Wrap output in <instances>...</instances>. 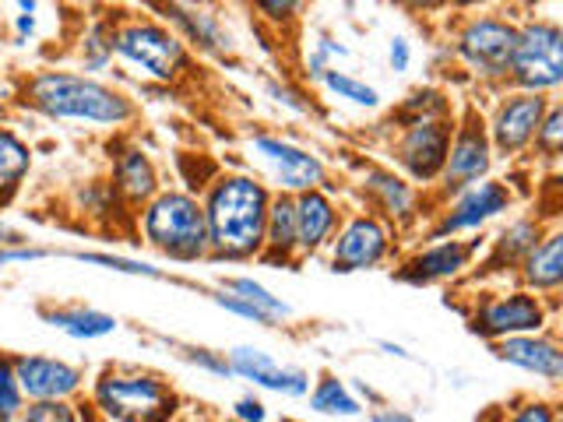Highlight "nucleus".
Here are the masks:
<instances>
[{
	"instance_id": "nucleus-1",
	"label": "nucleus",
	"mask_w": 563,
	"mask_h": 422,
	"mask_svg": "<svg viewBox=\"0 0 563 422\" xmlns=\"http://www.w3.org/2000/svg\"><path fill=\"white\" fill-rule=\"evenodd\" d=\"M268 193L246 176H225L211 187L205 208L208 243H216L222 254H254L264 243V222H268Z\"/></svg>"
},
{
	"instance_id": "nucleus-2",
	"label": "nucleus",
	"mask_w": 563,
	"mask_h": 422,
	"mask_svg": "<svg viewBox=\"0 0 563 422\" xmlns=\"http://www.w3.org/2000/svg\"><path fill=\"white\" fill-rule=\"evenodd\" d=\"M29 99L40 113L53 120H88V123H123L131 102L113 88L78 75H40L29 85Z\"/></svg>"
},
{
	"instance_id": "nucleus-3",
	"label": "nucleus",
	"mask_w": 563,
	"mask_h": 422,
	"mask_svg": "<svg viewBox=\"0 0 563 422\" xmlns=\"http://www.w3.org/2000/svg\"><path fill=\"white\" fill-rule=\"evenodd\" d=\"M145 236L152 246L166 251L176 260H194L208 246L205 208L187 193H163L145 211Z\"/></svg>"
},
{
	"instance_id": "nucleus-4",
	"label": "nucleus",
	"mask_w": 563,
	"mask_h": 422,
	"mask_svg": "<svg viewBox=\"0 0 563 422\" xmlns=\"http://www.w3.org/2000/svg\"><path fill=\"white\" fill-rule=\"evenodd\" d=\"M96 398L99 409L117 422H166L176 404L152 377H102Z\"/></svg>"
},
{
	"instance_id": "nucleus-5",
	"label": "nucleus",
	"mask_w": 563,
	"mask_h": 422,
	"mask_svg": "<svg viewBox=\"0 0 563 422\" xmlns=\"http://www.w3.org/2000/svg\"><path fill=\"white\" fill-rule=\"evenodd\" d=\"M510 70H515V78L525 88H532V92L560 85V78H563V32L550 22L525 25L515 40Z\"/></svg>"
},
{
	"instance_id": "nucleus-6",
	"label": "nucleus",
	"mask_w": 563,
	"mask_h": 422,
	"mask_svg": "<svg viewBox=\"0 0 563 422\" xmlns=\"http://www.w3.org/2000/svg\"><path fill=\"white\" fill-rule=\"evenodd\" d=\"M113 49L123 60L137 64L141 70H148L152 78H176L184 67V46L173 32L158 29V25H128L120 35Z\"/></svg>"
},
{
	"instance_id": "nucleus-7",
	"label": "nucleus",
	"mask_w": 563,
	"mask_h": 422,
	"mask_svg": "<svg viewBox=\"0 0 563 422\" xmlns=\"http://www.w3.org/2000/svg\"><path fill=\"white\" fill-rule=\"evenodd\" d=\"M515 40H518V29H510L507 22H497V18H479V22H472L462 32L457 49H462V57L479 70V75L500 78L510 70Z\"/></svg>"
},
{
	"instance_id": "nucleus-8",
	"label": "nucleus",
	"mask_w": 563,
	"mask_h": 422,
	"mask_svg": "<svg viewBox=\"0 0 563 422\" xmlns=\"http://www.w3.org/2000/svg\"><path fill=\"white\" fill-rule=\"evenodd\" d=\"M14 366V380L18 391L35 398V401H64L70 391H78L81 374L75 366H67L60 359H46V356H22Z\"/></svg>"
},
{
	"instance_id": "nucleus-9",
	"label": "nucleus",
	"mask_w": 563,
	"mask_h": 422,
	"mask_svg": "<svg viewBox=\"0 0 563 422\" xmlns=\"http://www.w3.org/2000/svg\"><path fill=\"white\" fill-rule=\"evenodd\" d=\"M448 148H451V131L444 120H422V123H412V131L405 134L401 141V166L409 169L416 180H433V176L444 169V158H448Z\"/></svg>"
},
{
	"instance_id": "nucleus-10",
	"label": "nucleus",
	"mask_w": 563,
	"mask_h": 422,
	"mask_svg": "<svg viewBox=\"0 0 563 422\" xmlns=\"http://www.w3.org/2000/svg\"><path fill=\"white\" fill-rule=\"evenodd\" d=\"M229 369L246 380H254L261 387H268V391H282V395H307V374L303 369H286V366H278L268 352H261V348H233L229 352Z\"/></svg>"
},
{
	"instance_id": "nucleus-11",
	"label": "nucleus",
	"mask_w": 563,
	"mask_h": 422,
	"mask_svg": "<svg viewBox=\"0 0 563 422\" xmlns=\"http://www.w3.org/2000/svg\"><path fill=\"white\" fill-rule=\"evenodd\" d=\"M254 148L268 158V163L275 166L278 180L286 190H313L317 184L324 180V166L317 163V158L303 148L289 145V141H278V137H257Z\"/></svg>"
},
{
	"instance_id": "nucleus-12",
	"label": "nucleus",
	"mask_w": 563,
	"mask_h": 422,
	"mask_svg": "<svg viewBox=\"0 0 563 422\" xmlns=\"http://www.w3.org/2000/svg\"><path fill=\"white\" fill-rule=\"evenodd\" d=\"M539 327H542V307H539V299L525 292L493 299V303L483 307V313L475 316V331L507 334V338H515V334H525V331H539Z\"/></svg>"
},
{
	"instance_id": "nucleus-13",
	"label": "nucleus",
	"mask_w": 563,
	"mask_h": 422,
	"mask_svg": "<svg viewBox=\"0 0 563 422\" xmlns=\"http://www.w3.org/2000/svg\"><path fill=\"white\" fill-rule=\"evenodd\" d=\"M545 116V102L539 96H510L493 120V141L500 152H518L521 145L532 141L539 123Z\"/></svg>"
},
{
	"instance_id": "nucleus-14",
	"label": "nucleus",
	"mask_w": 563,
	"mask_h": 422,
	"mask_svg": "<svg viewBox=\"0 0 563 422\" xmlns=\"http://www.w3.org/2000/svg\"><path fill=\"white\" fill-rule=\"evenodd\" d=\"M387 251V233L380 229V222L374 219H352L342 236L339 246H334V271H360L377 264Z\"/></svg>"
},
{
	"instance_id": "nucleus-15",
	"label": "nucleus",
	"mask_w": 563,
	"mask_h": 422,
	"mask_svg": "<svg viewBox=\"0 0 563 422\" xmlns=\"http://www.w3.org/2000/svg\"><path fill=\"white\" fill-rule=\"evenodd\" d=\"M507 190L500 184H479L462 193V201H457L451 208V215L440 222L437 236H448V233H457V229H475L489 222L493 215H500V211L507 208Z\"/></svg>"
},
{
	"instance_id": "nucleus-16",
	"label": "nucleus",
	"mask_w": 563,
	"mask_h": 422,
	"mask_svg": "<svg viewBox=\"0 0 563 422\" xmlns=\"http://www.w3.org/2000/svg\"><path fill=\"white\" fill-rule=\"evenodd\" d=\"M486 169H489V141L479 127H475V123H468V127L457 134L454 145L448 148V158H444L448 184L468 187V184L479 180Z\"/></svg>"
},
{
	"instance_id": "nucleus-17",
	"label": "nucleus",
	"mask_w": 563,
	"mask_h": 422,
	"mask_svg": "<svg viewBox=\"0 0 563 422\" xmlns=\"http://www.w3.org/2000/svg\"><path fill=\"white\" fill-rule=\"evenodd\" d=\"M497 356L515 363L521 369H532V374L545 377V380H560L563 374V356L553 342L545 338H528V334H515V338H504L497 345Z\"/></svg>"
},
{
	"instance_id": "nucleus-18",
	"label": "nucleus",
	"mask_w": 563,
	"mask_h": 422,
	"mask_svg": "<svg viewBox=\"0 0 563 422\" xmlns=\"http://www.w3.org/2000/svg\"><path fill=\"white\" fill-rule=\"evenodd\" d=\"M468 257H472V246H462V243H437L433 251L419 254L409 268L401 271L405 281H416V286H427V281H440V278H451L462 268H468Z\"/></svg>"
},
{
	"instance_id": "nucleus-19",
	"label": "nucleus",
	"mask_w": 563,
	"mask_h": 422,
	"mask_svg": "<svg viewBox=\"0 0 563 422\" xmlns=\"http://www.w3.org/2000/svg\"><path fill=\"white\" fill-rule=\"evenodd\" d=\"M292 208H296V243L303 246V251H317L334 229L331 201L317 190H303L299 201H292Z\"/></svg>"
},
{
	"instance_id": "nucleus-20",
	"label": "nucleus",
	"mask_w": 563,
	"mask_h": 422,
	"mask_svg": "<svg viewBox=\"0 0 563 422\" xmlns=\"http://www.w3.org/2000/svg\"><path fill=\"white\" fill-rule=\"evenodd\" d=\"M525 275L536 289H556L560 286V278H563V236L560 233L545 236L542 246H536V251L528 254Z\"/></svg>"
},
{
	"instance_id": "nucleus-21",
	"label": "nucleus",
	"mask_w": 563,
	"mask_h": 422,
	"mask_svg": "<svg viewBox=\"0 0 563 422\" xmlns=\"http://www.w3.org/2000/svg\"><path fill=\"white\" fill-rule=\"evenodd\" d=\"M46 321L53 327H60L70 338H102V334H113L117 321L110 313H99V310H53L46 313Z\"/></svg>"
},
{
	"instance_id": "nucleus-22",
	"label": "nucleus",
	"mask_w": 563,
	"mask_h": 422,
	"mask_svg": "<svg viewBox=\"0 0 563 422\" xmlns=\"http://www.w3.org/2000/svg\"><path fill=\"white\" fill-rule=\"evenodd\" d=\"M29 166H32V155L22 145V137L11 134L8 127H0V198H8V193L22 184Z\"/></svg>"
},
{
	"instance_id": "nucleus-23",
	"label": "nucleus",
	"mask_w": 563,
	"mask_h": 422,
	"mask_svg": "<svg viewBox=\"0 0 563 422\" xmlns=\"http://www.w3.org/2000/svg\"><path fill=\"white\" fill-rule=\"evenodd\" d=\"M117 187L128 193V198L141 201L148 198V193L155 190V169L152 163L141 152H128L117 163Z\"/></svg>"
},
{
	"instance_id": "nucleus-24",
	"label": "nucleus",
	"mask_w": 563,
	"mask_h": 422,
	"mask_svg": "<svg viewBox=\"0 0 563 422\" xmlns=\"http://www.w3.org/2000/svg\"><path fill=\"white\" fill-rule=\"evenodd\" d=\"M264 240H268L275 251H292L296 246V208L289 198H278L268 204V222H264Z\"/></svg>"
},
{
	"instance_id": "nucleus-25",
	"label": "nucleus",
	"mask_w": 563,
	"mask_h": 422,
	"mask_svg": "<svg viewBox=\"0 0 563 422\" xmlns=\"http://www.w3.org/2000/svg\"><path fill=\"white\" fill-rule=\"evenodd\" d=\"M366 190L374 193V198L384 204V211H391V215H405V211L412 208V190L409 184H401L398 176L391 173H369L366 176Z\"/></svg>"
},
{
	"instance_id": "nucleus-26",
	"label": "nucleus",
	"mask_w": 563,
	"mask_h": 422,
	"mask_svg": "<svg viewBox=\"0 0 563 422\" xmlns=\"http://www.w3.org/2000/svg\"><path fill=\"white\" fill-rule=\"evenodd\" d=\"M310 404L317 412H328V415H356L360 412V401L349 395V387L334 377H324L321 387L313 391Z\"/></svg>"
},
{
	"instance_id": "nucleus-27",
	"label": "nucleus",
	"mask_w": 563,
	"mask_h": 422,
	"mask_svg": "<svg viewBox=\"0 0 563 422\" xmlns=\"http://www.w3.org/2000/svg\"><path fill=\"white\" fill-rule=\"evenodd\" d=\"M229 289H233L243 303H251V307H257L264 316H272V321H278V316H289V303H282L278 296H272L268 289L261 286V281H254V278H233L229 281Z\"/></svg>"
},
{
	"instance_id": "nucleus-28",
	"label": "nucleus",
	"mask_w": 563,
	"mask_h": 422,
	"mask_svg": "<svg viewBox=\"0 0 563 422\" xmlns=\"http://www.w3.org/2000/svg\"><path fill=\"white\" fill-rule=\"evenodd\" d=\"M324 85L331 88V92H339V99H349V102H356V106H377V88H369L366 81H356V78H349L342 75V70H324Z\"/></svg>"
},
{
	"instance_id": "nucleus-29",
	"label": "nucleus",
	"mask_w": 563,
	"mask_h": 422,
	"mask_svg": "<svg viewBox=\"0 0 563 422\" xmlns=\"http://www.w3.org/2000/svg\"><path fill=\"white\" fill-rule=\"evenodd\" d=\"M173 18L180 22L194 40H198L201 46H208V49H219L225 40H222V32H219V25H216V18L211 14H190V11H184V8H173Z\"/></svg>"
},
{
	"instance_id": "nucleus-30",
	"label": "nucleus",
	"mask_w": 563,
	"mask_h": 422,
	"mask_svg": "<svg viewBox=\"0 0 563 422\" xmlns=\"http://www.w3.org/2000/svg\"><path fill=\"white\" fill-rule=\"evenodd\" d=\"M85 264H99L106 271H120V275H145V278H158V268L145 260H131V257H117V254H75Z\"/></svg>"
},
{
	"instance_id": "nucleus-31",
	"label": "nucleus",
	"mask_w": 563,
	"mask_h": 422,
	"mask_svg": "<svg viewBox=\"0 0 563 422\" xmlns=\"http://www.w3.org/2000/svg\"><path fill=\"white\" fill-rule=\"evenodd\" d=\"M532 251H536V225L532 222L510 225L500 236V257H507V260H515L521 254H532Z\"/></svg>"
},
{
	"instance_id": "nucleus-32",
	"label": "nucleus",
	"mask_w": 563,
	"mask_h": 422,
	"mask_svg": "<svg viewBox=\"0 0 563 422\" xmlns=\"http://www.w3.org/2000/svg\"><path fill=\"white\" fill-rule=\"evenodd\" d=\"M18 409H22V391H18L14 366L0 356V422H11Z\"/></svg>"
},
{
	"instance_id": "nucleus-33",
	"label": "nucleus",
	"mask_w": 563,
	"mask_h": 422,
	"mask_svg": "<svg viewBox=\"0 0 563 422\" xmlns=\"http://www.w3.org/2000/svg\"><path fill=\"white\" fill-rule=\"evenodd\" d=\"M22 422H78L67 401H35Z\"/></svg>"
},
{
	"instance_id": "nucleus-34",
	"label": "nucleus",
	"mask_w": 563,
	"mask_h": 422,
	"mask_svg": "<svg viewBox=\"0 0 563 422\" xmlns=\"http://www.w3.org/2000/svg\"><path fill=\"white\" fill-rule=\"evenodd\" d=\"M536 134H539V141H542V148H545V152H556L560 137H563V113L556 110V106L542 116V123H539V131H536Z\"/></svg>"
},
{
	"instance_id": "nucleus-35",
	"label": "nucleus",
	"mask_w": 563,
	"mask_h": 422,
	"mask_svg": "<svg viewBox=\"0 0 563 422\" xmlns=\"http://www.w3.org/2000/svg\"><path fill=\"white\" fill-rule=\"evenodd\" d=\"M85 49H92V57L85 60V67H92V70H99L106 60H110V53H113V43H106V29L102 25H96L92 32H88V43H85Z\"/></svg>"
},
{
	"instance_id": "nucleus-36",
	"label": "nucleus",
	"mask_w": 563,
	"mask_h": 422,
	"mask_svg": "<svg viewBox=\"0 0 563 422\" xmlns=\"http://www.w3.org/2000/svg\"><path fill=\"white\" fill-rule=\"evenodd\" d=\"M216 303L222 307V310H229V313H240V316H251V321H257V324H272V316H264L257 307H251V303H243L240 296H216Z\"/></svg>"
},
{
	"instance_id": "nucleus-37",
	"label": "nucleus",
	"mask_w": 563,
	"mask_h": 422,
	"mask_svg": "<svg viewBox=\"0 0 563 422\" xmlns=\"http://www.w3.org/2000/svg\"><path fill=\"white\" fill-rule=\"evenodd\" d=\"M190 363H198V366H205V369H211V374H233V369H229V363L225 359H219V356H211V352H205V348H194L190 352Z\"/></svg>"
},
{
	"instance_id": "nucleus-38",
	"label": "nucleus",
	"mask_w": 563,
	"mask_h": 422,
	"mask_svg": "<svg viewBox=\"0 0 563 422\" xmlns=\"http://www.w3.org/2000/svg\"><path fill=\"white\" fill-rule=\"evenodd\" d=\"M510 422H553V409L550 404H525Z\"/></svg>"
},
{
	"instance_id": "nucleus-39",
	"label": "nucleus",
	"mask_w": 563,
	"mask_h": 422,
	"mask_svg": "<svg viewBox=\"0 0 563 422\" xmlns=\"http://www.w3.org/2000/svg\"><path fill=\"white\" fill-rule=\"evenodd\" d=\"M43 257H49V251H25V246H18V251H0V268L4 264H14V260H43Z\"/></svg>"
},
{
	"instance_id": "nucleus-40",
	"label": "nucleus",
	"mask_w": 563,
	"mask_h": 422,
	"mask_svg": "<svg viewBox=\"0 0 563 422\" xmlns=\"http://www.w3.org/2000/svg\"><path fill=\"white\" fill-rule=\"evenodd\" d=\"M236 415H240L243 422H264V404L254 401V398H240V401H236Z\"/></svg>"
},
{
	"instance_id": "nucleus-41",
	"label": "nucleus",
	"mask_w": 563,
	"mask_h": 422,
	"mask_svg": "<svg viewBox=\"0 0 563 422\" xmlns=\"http://www.w3.org/2000/svg\"><path fill=\"white\" fill-rule=\"evenodd\" d=\"M391 67H395V70H405V67H409V43H405V40H395V43H391Z\"/></svg>"
},
{
	"instance_id": "nucleus-42",
	"label": "nucleus",
	"mask_w": 563,
	"mask_h": 422,
	"mask_svg": "<svg viewBox=\"0 0 563 422\" xmlns=\"http://www.w3.org/2000/svg\"><path fill=\"white\" fill-rule=\"evenodd\" d=\"M369 422H416L409 412H401V409H384V412H377Z\"/></svg>"
},
{
	"instance_id": "nucleus-43",
	"label": "nucleus",
	"mask_w": 563,
	"mask_h": 422,
	"mask_svg": "<svg viewBox=\"0 0 563 422\" xmlns=\"http://www.w3.org/2000/svg\"><path fill=\"white\" fill-rule=\"evenodd\" d=\"M268 92H272V96H275L278 102H286V106H292V110H303V106H299V102H296V96L289 92V88H278V85H268Z\"/></svg>"
},
{
	"instance_id": "nucleus-44",
	"label": "nucleus",
	"mask_w": 563,
	"mask_h": 422,
	"mask_svg": "<svg viewBox=\"0 0 563 422\" xmlns=\"http://www.w3.org/2000/svg\"><path fill=\"white\" fill-rule=\"evenodd\" d=\"M14 243H22V236L14 233V229L8 225H0V246H14Z\"/></svg>"
},
{
	"instance_id": "nucleus-45",
	"label": "nucleus",
	"mask_w": 563,
	"mask_h": 422,
	"mask_svg": "<svg viewBox=\"0 0 563 422\" xmlns=\"http://www.w3.org/2000/svg\"><path fill=\"white\" fill-rule=\"evenodd\" d=\"M261 11H272V18H286L289 11H296V4H261Z\"/></svg>"
}]
</instances>
